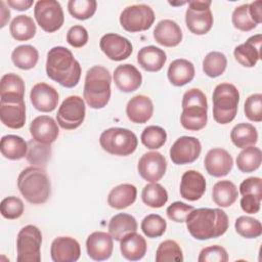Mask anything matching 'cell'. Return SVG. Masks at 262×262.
<instances>
[{
  "instance_id": "obj_1",
  "label": "cell",
  "mask_w": 262,
  "mask_h": 262,
  "mask_svg": "<svg viewBox=\"0 0 262 262\" xmlns=\"http://www.w3.org/2000/svg\"><path fill=\"white\" fill-rule=\"evenodd\" d=\"M185 222L191 236L200 241L223 235L229 225L226 213L218 208L193 209L187 215Z\"/></svg>"
},
{
  "instance_id": "obj_2",
  "label": "cell",
  "mask_w": 262,
  "mask_h": 262,
  "mask_svg": "<svg viewBox=\"0 0 262 262\" xmlns=\"http://www.w3.org/2000/svg\"><path fill=\"white\" fill-rule=\"evenodd\" d=\"M81 66L71 50L63 46L52 47L47 53V76L66 88L75 87L81 78Z\"/></svg>"
},
{
  "instance_id": "obj_3",
  "label": "cell",
  "mask_w": 262,
  "mask_h": 262,
  "mask_svg": "<svg viewBox=\"0 0 262 262\" xmlns=\"http://www.w3.org/2000/svg\"><path fill=\"white\" fill-rule=\"evenodd\" d=\"M17 187L23 196L34 205L44 204L51 193L50 180L40 167L25 168L18 175Z\"/></svg>"
},
{
  "instance_id": "obj_4",
  "label": "cell",
  "mask_w": 262,
  "mask_h": 262,
  "mask_svg": "<svg viewBox=\"0 0 262 262\" xmlns=\"http://www.w3.org/2000/svg\"><path fill=\"white\" fill-rule=\"evenodd\" d=\"M112 77L108 70L102 66H93L85 76L84 99L95 110L104 107L111 98Z\"/></svg>"
},
{
  "instance_id": "obj_5",
  "label": "cell",
  "mask_w": 262,
  "mask_h": 262,
  "mask_svg": "<svg viewBox=\"0 0 262 262\" xmlns=\"http://www.w3.org/2000/svg\"><path fill=\"white\" fill-rule=\"evenodd\" d=\"M208 102L204 92L198 88L187 90L182 97L180 123L189 131L203 129L208 121Z\"/></svg>"
},
{
  "instance_id": "obj_6",
  "label": "cell",
  "mask_w": 262,
  "mask_h": 262,
  "mask_svg": "<svg viewBox=\"0 0 262 262\" xmlns=\"http://www.w3.org/2000/svg\"><path fill=\"white\" fill-rule=\"evenodd\" d=\"M213 117L222 125L230 123L236 116L239 101L237 88L230 83H220L213 91Z\"/></svg>"
},
{
  "instance_id": "obj_7",
  "label": "cell",
  "mask_w": 262,
  "mask_h": 262,
  "mask_svg": "<svg viewBox=\"0 0 262 262\" xmlns=\"http://www.w3.org/2000/svg\"><path fill=\"white\" fill-rule=\"evenodd\" d=\"M99 143L102 149L106 152L115 156L126 157L135 151L138 140L131 130L112 127L100 134Z\"/></svg>"
},
{
  "instance_id": "obj_8",
  "label": "cell",
  "mask_w": 262,
  "mask_h": 262,
  "mask_svg": "<svg viewBox=\"0 0 262 262\" xmlns=\"http://www.w3.org/2000/svg\"><path fill=\"white\" fill-rule=\"evenodd\" d=\"M41 230L35 225L23 227L16 237L17 262H40L41 261Z\"/></svg>"
},
{
  "instance_id": "obj_9",
  "label": "cell",
  "mask_w": 262,
  "mask_h": 262,
  "mask_svg": "<svg viewBox=\"0 0 262 262\" xmlns=\"http://www.w3.org/2000/svg\"><path fill=\"white\" fill-rule=\"evenodd\" d=\"M185 12V24L187 29L195 35L207 34L213 26V14L210 9V0L189 1Z\"/></svg>"
},
{
  "instance_id": "obj_10",
  "label": "cell",
  "mask_w": 262,
  "mask_h": 262,
  "mask_svg": "<svg viewBox=\"0 0 262 262\" xmlns=\"http://www.w3.org/2000/svg\"><path fill=\"white\" fill-rule=\"evenodd\" d=\"M154 10L145 4L127 6L120 15V24L124 30L131 33L148 30L155 21Z\"/></svg>"
},
{
  "instance_id": "obj_11",
  "label": "cell",
  "mask_w": 262,
  "mask_h": 262,
  "mask_svg": "<svg viewBox=\"0 0 262 262\" xmlns=\"http://www.w3.org/2000/svg\"><path fill=\"white\" fill-rule=\"evenodd\" d=\"M34 15L41 29L48 33L59 30L64 21L61 5L55 0L37 1L34 8Z\"/></svg>"
},
{
  "instance_id": "obj_12",
  "label": "cell",
  "mask_w": 262,
  "mask_h": 262,
  "mask_svg": "<svg viewBox=\"0 0 262 262\" xmlns=\"http://www.w3.org/2000/svg\"><path fill=\"white\" fill-rule=\"evenodd\" d=\"M86 115V106L82 97L71 95L67 97L58 107L56 121L66 130H74L81 126Z\"/></svg>"
},
{
  "instance_id": "obj_13",
  "label": "cell",
  "mask_w": 262,
  "mask_h": 262,
  "mask_svg": "<svg viewBox=\"0 0 262 262\" xmlns=\"http://www.w3.org/2000/svg\"><path fill=\"white\" fill-rule=\"evenodd\" d=\"M202 145L193 136H181L175 140L170 148V158L176 165H185L194 162L201 155Z\"/></svg>"
},
{
  "instance_id": "obj_14",
  "label": "cell",
  "mask_w": 262,
  "mask_h": 262,
  "mask_svg": "<svg viewBox=\"0 0 262 262\" xmlns=\"http://www.w3.org/2000/svg\"><path fill=\"white\" fill-rule=\"evenodd\" d=\"M166 169V158L159 151H147L143 154L137 164L139 175L149 182H158L165 175Z\"/></svg>"
},
{
  "instance_id": "obj_15",
  "label": "cell",
  "mask_w": 262,
  "mask_h": 262,
  "mask_svg": "<svg viewBox=\"0 0 262 262\" xmlns=\"http://www.w3.org/2000/svg\"><path fill=\"white\" fill-rule=\"evenodd\" d=\"M99 47L101 51L112 60L121 61L128 58L132 51L133 46L131 42L116 33H107L100 38Z\"/></svg>"
},
{
  "instance_id": "obj_16",
  "label": "cell",
  "mask_w": 262,
  "mask_h": 262,
  "mask_svg": "<svg viewBox=\"0 0 262 262\" xmlns=\"http://www.w3.org/2000/svg\"><path fill=\"white\" fill-rule=\"evenodd\" d=\"M206 171L214 177L226 176L232 169L233 160L230 154L220 147L210 149L204 160Z\"/></svg>"
},
{
  "instance_id": "obj_17",
  "label": "cell",
  "mask_w": 262,
  "mask_h": 262,
  "mask_svg": "<svg viewBox=\"0 0 262 262\" xmlns=\"http://www.w3.org/2000/svg\"><path fill=\"white\" fill-rule=\"evenodd\" d=\"M114 241L110 233L104 231L92 232L86 241L88 256L95 261H103L112 256Z\"/></svg>"
},
{
  "instance_id": "obj_18",
  "label": "cell",
  "mask_w": 262,
  "mask_h": 262,
  "mask_svg": "<svg viewBox=\"0 0 262 262\" xmlns=\"http://www.w3.org/2000/svg\"><path fill=\"white\" fill-rule=\"evenodd\" d=\"M33 106L43 113H49L56 108L58 103V93L52 86L46 83H37L30 93Z\"/></svg>"
},
{
  "instance_id": "obj_19",
  "label": "cell",
  "mask_w": 262,
  "mask_h": 262,
  "mask_svg": "<svg viewBox=\"0 0 262 262\" xmlns=\"http://www.w3.org/2000/svg\"><path fill=\"white\" fill-rule=\"evenodd\" d=\"M51 259L54 262H75L80 258V244L71 236H58L50 247Z\"/></svg>"
},
{
  "instance_id": "obj_20",
  "label": "cell",
  "mask_w": 262,
  "mask_h": 262,
  "mask_svg": "<svg viewBox=\"0 0 262 262\" xmlns=\"http://www.w3.org/2000/svg\"><path fill=\"white\" fill-rule=\"evenodd\" d=\"M30 133L34 140L43 144H51L57 139L59 129L51 117L39 116L31 122Z\"/></svg>"
},
{
  "instance_id": "obj_21",
  "label": "cell",
  "mask_w": 262,
  "mask_h": 262,
  "mask_svg": "<svg viewBox=\"0 0 262 262\" xmlns=\"http://www.w3.org/2000/svg\"><path fill=\"white\" fill-rule=\"evenodd\" d=\"M261 34L250 37L245 43L234 48L235 60L246 68H253L261 58Z\"/></svg>"
},
{
  "instance_id": "obj_22",
  "label": "cell",
  "mask_w": 262,
  "mask_h": 262,
  "mask_svg": "<svg viewBox=\"0 0 262 262\" xmlns=\"http://www.w3.org/2000/svg\"><path fill=\"white\" fill-rule=\"evenodd\" d=\"M114 81L119 90L130 93L137 90L142 83L141 73L130 63L120 64L114 71Z\"/></svg>"
},
{
  "instance_id": "obj_23",
  "label": "cell",
  "mask_w": 262,
  "mask_h": 262,
  "mask_svg": "<svg viewBox=\"0 0 262 262\" xmlns=\"http://www.w3.org/2000/svg\"><path fill=\"white\" fill-rule=\"evenodd\" d=\"M180 195L187 201L200 200L206 191V179L195 170H188L183 173L180 182Z\"/></svg>"
},
{
  "instance_id": "obj_24",
  "label": "cell",
  "mask_w": 262,
  "mask_h": 262,
  "mask_svg": "<svg viewBox=\"0 0 262 262\" xmlns=\"http://www.w3.org/2000/svg\"><path fill=\"white\" fill-rule=\"evenodd\" d=\"M25 82L14 73L2 76L0 81V102L24 101Z\"/></svg>"
},
{
  "instance_id": "obj_25",
  "label": "cell",
  "mask_w": 262,
  "mask_h": 262,
  "mask_svg": "<svg viewBox=\"0 0 262 262\" xmlns=\"http://www.w3.org/2000/svg\"><path fill=\"white\" fill-rule=\"evenodd\" d=\"M154 104L146 95H136L132 97L126 105L128 119L136 124L146 123L152 116Z\"/></svg>"
},
{
  "instance_id": "obj_26",
  "label": "cell",
  "mask_w": 262,
  "mask_h": 262,
  "mask_svg": "<svg viewBox=\"0 0 262 262\" xmlns=\"http://www.w3.org/2000/svg\"><path fill=\"white\" fill-rule=\"evenodd\" d=\"M154 38L160 45L175 47L182 41V31L174 20L163 19L156 26Z\"/></svg>"
},
{
  "instance_id": "obj_27",
  "label": "cell",
  "mask_w": 262,
  "mask_h": 262,
  "mask_svg": "<svg viewBox=\"0 0 262 262\" xmlns=\"http://www.w3.org/2000/svg\"><path fill=\"white\" fill-rule=\"evenodd\" d=\"M120 250L122 256L127 260L138 261L142 259L146 253V241L136 231L129 232L120 241Z\"/></svg>"
},
{
  "instance_id": "obj_28",
  "label": "cell",
  "mask_w": 262,
  "mask_h": 262,
  "mask_svg": "<svg viewBox=\"0 0 262 262\" xmlns=\"http://www.w3.org/2000/svg\"><path fill=\"white\" fill-rule=\"evenodd\" d=\"M0 119L8 128L19 129L26 123V104L19 102H0Z\"/></svg>"
},
{
  "instance_id": "obj_29",
  "label": "cell",
  "mask_w": 262,
  "mask_h": 262,
  "mask_svg": "<svg viewBox=\"0 0 262 262\" xmlns=\"http://www.w3.org/2000/svg\"><path fill=\"white\" fill-rule=\"evenodd\" d=\"M167 60L165 51L154 45L142 47L137 53V62L147 72L160 71Z\"/></svg>"
},
{
  "instance_id": "obj_30",
  "label": "cell",
  "mask_w": 262,
  "mask_h": 262,
  "mask_svg": "<svg viewBox=\"0 0 262 262\" xmlns=\"http://www.w3.org/2000/svg\"><path fill=\"white\" fill-rule=\"evenodd\" d=\"M167 75L172 85L180 87L192 81L194 77V66L187 59L178 58L170 63Z\"/></svg>"
},
{
  "instance_id": "obj_31",
  "label": "cell",
  "mask_w": 262,
  "mask_h": 262,
  "mask_svg": "<svg viewBox=\"0 0 262 262\" xmlns=\"http://www.w3.org/2000/svg\"><path fill=\"white\" fill-rule=\"evenodd\" d=\"M137 195V189L133 184L123 183L114 187L107 195V204L117 210L126 209L131 206Z\"/></svg>"
},
{
  "instance_id": "obj_32",
  "label": "cell",
  "mask_w": 262,
  "mask_h": 262,
  "mask_svg": "<svg viewBox=\"0 0 262 262\" xmlns=\"http://www.w3.org/2000/svg\"><path fill=\"white\" fill-rule=\"evenodd\" d=\"M137 230L136 219L129 214L119 213L113 216L108 222V233L113 239L120 242L127 233Z\"/></svg>"
},
{
  "instance_id": "obj_33",
  "label": "cell",
  "mask_w": 262,
  "mask_h": 262,
  "mask_svg": "<svg viewBox=\"0 0 262 262\" xmlns=\"http://www.w3.org/2000/svg\"><path fill=\"white\" fill-rule=\"evenodd\" d=\"M0 150L2 156L8 160H20L27 156L28 142L20 136L8 134L1 138Z\"/></svg>"
},
{
  "instance_id": "obj_34",
  "label": "cell",
  "mask_w": 262,
  "mask_h": 262,
  "mask_svg": "<svg viewBox=\"0 0 262 262\" xmlns=\"http://www.w3.org/2000/svg\"><path fill=\"white\" fill-rule=\"evenodd\" d=\"M237 195V187L229 180H220L216 182L212 189V199L214 203L222 208L230 207L236 201Z\"/></svg>"
},
{
  "instance_id": "obj_35",
  "label": "cell",
  "mask_w": 262,
  "mask_h": 262,
  "mask_svg": "<svg viewBox=\"0 0 262 262\" xmlns=\"http://www.w3.org/2000/svg\"><path fill=\"white\" fill-rule=\"evenodd\" d=\"M230 139L236 147L245 148L257 143L258 132L252 124L239 123L232 128Z\"/></svg>"
},
{
  "instance_id": "obj_36",
  "label": "cell",
  "mask_w": 262,
  "mask_h": 262,
  "mask_svg": "<svg viewBox=\"0 0 262 262\" xmlns=\"http://www.w3.org/2000/svg\"><path fill=\"white\" fill-rule=\"evenodd\" d=\"M9 31L16 41H27L35 36L36 25L31 16L20 14L12 19Z\"/></svg>"
},
{
  "instance_id": "obj_37",
  "label": "cell",
  "mask_w": 262,
  "mask_h": 262,
  "mask_svg": "<svg viewBox=\"0 0 262 262\" xmlns=\"http://www.w3.org/2000/svg\"><path fill=\"white\" fill-rule=\"evenodd\" d=\"M39 59L38 50L32 45H19L13 49L11 60L13 64L20 70L33 69Z\"/></svg>"
},
{
  "instance_id": "obj_38",
  "label": "cell",
  "mask_w": 262,
  "mask_h": 262,
  "mask_svg": "<svg viewBox=\"0 0 262 262\" xmlns=\"http://www.w3.org/2000/svg\"><path fill=\"white\" fill-rule=\"evenodd\" d=\"M262 162V152L254 145L243 148L236 157V166L244 173H251L257 170Z\"/></svg>"
},
{
  "instance_id": "obj_39",
  "label": "cell",
  "mask_w": 262,
  "mask_h": 262,
  "mask_svg": "<svg viewBox=\"0 0 262 262\" xmlns=\"http://www.w3.org/2000/svg\"><path fill=\"white\" fill-rule=\"evenodd\" d=\"M141 199L143 203L150 208H161L168 201V192L163 185L151 182L143 187Z\"/></svg>"
},
{
  "instance_id": "obj_40",
  "label": "cell",
  "mask_w": 262,
  "mask_h": 262,
  "mask_svg": "<svg viewBox=\"0 0 262 262\" xmlns=\"http://www.w3.org/2000/svg\"><path fill=\"white\" fill-rule=\"evenodd\" d=\"M227 67L226 56L219 51L209 52L203 60V71L210 78L222 75Z\"/></svg>"
},
{
  "instance_id": "obj_41",
  "label": "cell",
  "mask_w": 262,
  "mask_h": 262,
  "mask_svg": "<svg viewBox=\"0 0 262 262\" xmlns=\"http://www.w3.org/2000/svg\"><path fill=\"white\" fill-rule=\"evenodd\" d=\"M50 144H43L34 139H31L28 142V152L26 157L32 165L44 167L47 161L50 159Z\"/></svg>"
},
{
  "instance_id": "obj_42",
  "label": "cell",
  "mask_w": 262,
  "mask_h": 262,
  "mask_svg": "<svg viewBox=\"0 0 262 262\" xmlns=\"http://www.w3.org/2000/svg\"><path fill=\"white\" fill-rule=\"evenodd\" d=\"M141 142L149 149H158L162 147L167 140V133L160 126L150 125L144 128L140 136Z\"/></svg>"
},
{
  "instance_id": "obj_43",
  "label": "cell",
  "mask_w": 262,
  "mask_h": 262,
  "mask_svg": "<svg viewBox=\"0 0 262 262\" xmlns=\"http://www.w3.org/2000/svg\"><path fill=\"white\" fill-rule=\"evenodd\" d=\"M183 253L180 246L173 239H167L160 244L156 252L157 262L167 261H183Z\"/></svg>"
},
{
  "instance_id": "obj_44",
  "label": "cell",
  "mask_w": 262,
  "mask_h": 262,
  "mask_svg": "<svg viewBox=\"0 0 262 262\" xmlns=\"http://www.w3.org/2000/svg\"><path fill=\"white\" fill-rule=\"evenodd\" d=\"M236 232L245 238H256L262 233V225L258 219L250 216H241L235 220Z\"/></svg>"
},
{
  "instance_id": "obj_45",
  "label": "cell",
  "mask_w": 262,
  "mask_h": 262,
  "mask_svg": "<svg viewBox=\"0 0 262 262\" xmlns=\"http://www.w3.org/2000/svg\"><path fill=\"white\" fill-rule=\"evenodd\" d=\"M97 8L95 0H70L68 10L72 16L77 19L85 20L93 16Z\"/></svg>"
},
{
  "instance_id": "obj_46",
  "label": "cell",
  "mask_w": 262,
  "mask_h": 262,
  "mask_svg": "<svg viewBox=\"0 0 262 262\" xmlns=\"http://www.w3.org/2000/svg\"><path fill=\"white\" fill-rule=\"evenodd\" d=\"M142 232L150 238L163 235L167 228L166 220L158 214H149L143 218L140 224Z\"/></svg>"
},
{
  "instance_id": "obj_47",
  "label": "cell",
  "mask_w": 262,
  "mask_h": 262,
  "mask_svg": "<svg viewBox=\"0 0 262 262\" xmlns=\"http://www.w3.org/2000/svg\"><path fill=\"white\" fill-rule=\"evenodd\" d=\"M231 19L234 28L243 32L251 31L257 27V24L250 15L249 4H243L235 7L232 12Z\"/></svg>"
},
{
  "instance_id": "obj_48",
  "label": "cell",
  "mask_w": 262,
  "mask_h": 262,
  "mask_svg": "<svg viewBox=\"0 0 262 262\" xmlns=\"http://www.w3.org/2000/svg\"><path fill=\"white\" fill-rule=\"evenodd\" d=\"M25 210L23 201L14 195L7 196L2 200L0 204L1 215L6 219H17L19 218Z\"/></svg>"
},
{
  "instance_id": "obj_49",
  "label": "cell",
  "mask_w": 262,
  "mask_h": 262,
  "mask_svg": "<svg viewBox=\"0 0 262 262\" xmlns=\"http://www.w3.org/2000/svg\"><path fill=\"white\" fill-rule=\"evenodd\" d=\"M246 117L253 122L262 121V94L255 93L250 95L244 106Z\"/></svg>"
},
{
  "instance_id": "obj_50",
  "label": "cell",
  "mask_w": 262,
  "mask_h": 262,
  "mask_svg": "<svg viewBox=\"0 0 262 262\" xmlns=\"http://www.w3.org/2000/svg\"><path fill=\"white\" fill-rule=\"evenodd\" d=\"M199 262H226L228 254L226 250L218 245H213L204 248L199 255Z\"/></svg>"
},
{
  "instance_id": "obj_51",
  "label": "cell",
  "mask_w": 262,
  "mask_h": 262,
  "mask_svg": "<svg viewBox=\"0 0 262 262\" xmlns=\"http://www.w3.org/2000/svg\"><path fill=\"white\" fill-rule=\"evenodd\" d=\"M194 208L182 202H174L167 208V216L174 222H185L187 215Z\"/></svg>"
},
{
  "instance_id": "obj_52",
  "label": "cell",
  "mask_w": 262,
  "mask_h": 262,
  "mask_svg": "<svg viewBox=\"0 0 262 262\" xmlns=\"http://www.w3.org/2000/svg\"><path fill=\"white\" fill-rule=\"evenodd\" d=\"M88 38L89 36L87 30L80 25L73 26L67 33L68 43L75 48H81L86 45V43L88 42Z\"/></svg>"
},
{
  "instance_id": "obj_53",
  "label": "cell",
  "mask_w": 262,
  "mask_h": 262,
  "mask_svg": "<svg viewBox=\"0 0 262 262\" xmlns=\"http://www.w3.org/2000/svg\"><path fill=\"white\" fill-rule=\"evenodd\" d=\"M239 192L242 195L254 194L262 199V180L260 177H249L245 179L239 185Z\"/></svg>"
},
{
  "instance_id": "obj_54",
  "label": "cell",
  "mask_w": 262,
  "mask_h": 262,
  "mask_svg": "<svg viewBox=\"0 0 262 262\" xmlns=\"http://www.w3.org/2000/svg\"><path fill=\"white\" fill-rule=\"evenodd\" d=\"M261 200L254 194H245L241 199V208L248 214H256L260 210Z\"/></svg>"
},
{
  "instance_id": "obj_55",
  "label": "cell",
  "mask_w": 262,
  "mask_h": 262,
  "mask_svg": "<svg viewBox=\"0 0 262 262\" xmlns=\"http://www.w3.org/2000/svg\"><path fill=\"white\" fill-rule=\"evenodd\" d=\"M249 12L253 20L258 25L262 21V1H254L249 4Z\"/></svg>"
},
{
  "instance_id": "obj_56",
  "label": "cell",
  "mask_w": 262,
  "mask_h": 262,
  "mask_svg": "<svg viewBox=\"0 0 262 262\" xmlns=\"http://www.w3.org/2000/svg\"><path fill=\"white\" fill-rule=\"evenodd\" d=\"M33 0H7V4L15 10L24 11L33 5Z\"/></svg>"
},
{
  "instance_id": "obj_57",
  "label": "cell",
  "mask_w": 262,
  "mask_h": 262,
  "mask_svg": "<svg viewBox=\"0 0 262 262\" xmlns=\"http://www.w3.org/2000/svg\"><path fill=\"white\" fill-rule=\"evenodd\" d=\"M0 20H1V24H0V27L3 28L6 23L9 20L10 18V11H9V8L6 7V4L4 1H0Z\"/></svg>"
},
{
  "instance_id": "obj_58",
  "label": "cell",
  "mask_w": 262,
  "mask_h": 262,
  "mask_svg": "<svg viewBox=\"0 0 262 262\" xmlns=\"http://www.w3.org/2000/svg\"><path fill=\"white\" fill-rule=\"evenodd\" d=\"M185 3H187V2H179V3H174V2H169V4H171V5H183V4H185Z\"/></svg>"
}]
</instances>
